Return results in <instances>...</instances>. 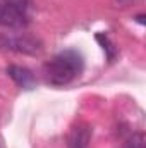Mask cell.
<instances>
[{
	"instance_id": "cell-1",
	"label": "cell",
	"mask_w": 146,
	"mask_h": 148,
	"mask_svg": "<svg viewBox=\"0 0 146 148\" xmlns=\"http://www.w3.org/2000/svg\"><path fill=\"white\" fill-rule=\"evenodd\" d=\"M84 69V59L77 50H64L57 53L46 66V81L53 86H64L76 79Z\"/></svg>"
},
{
	"instance_id": "cell-2",
	"label": "cell",
	"mask_w": 146,
	"mask_h": 148,
	"mask_svg": "<svg viewBox=\"0 0 146 148\" xmlns=\"http://www.w3.org/2000/svg\"><path fill=\"white\" fill-rule=\"evenodd\" d=\"M28 0H0V26L10 29H21L28 26Z\"/></svg>"
},
{
	"instance_id": "cell-3",
	"label": "cell",
	"mask_w": 146,
	"mask_h": 148,
	"mask_svg": "<svg viewBox=\"0 0 146 148\" xmlns=\"http://www.w3.org/2000/svg\"><path fill=\"white\" fill-rule=\"evenodd\" d=\"M0 47L5 50H12V52H19V53H31V55L41 52V41L28 33L2 35Z\"/></svg>"
},
{
	"instance_id": "cell-4",
	"label": "cell",
	"mask_w": 146,
	"mask_h": 148,
	"mask_svg": "<svg viewBox=\"0 0 146 148\" xmlns=\"http://www.w3.org/2000/svg\"><path fill=\"white\" fill-rule=\"evenodd\" d=\"M93 129L88 122H77L74 124L69 131L67 138V147L69 148H89Z\"/></svg>"
},
{
	"instance_id": "cell-5",
	"label": "cell",
	"mask_w": 146,
	"mask_h": 148,
	"mask_svg": "<svg viewBox=\"0 0 146 148\" xmlns=\"http://www.w3.org/2000/svg\"><path fill=\"white\" fill-rule=\"evenodd\" d=\"M7 74L12 77V81H14L17 86H21V88H24V90H33L35 84H36L35 76H33V73H31L28 67L12 64V66L7 67Z\"/></svg>"
},
{
	"instance_id": "cell-6",
	"label": "cell",
	"mask_w": 146,
	"mask_h": 148,
	"mask_svg": "<svg viewBox=\"0 0 146 148\" xmlns=\"http://www.w3.org/2000/svg\"><path fill=\"white\" fill-rule=\"evenodd\" d=\"M96 40L100 41V45H102V48L105 50V53H107V59H108L110 62L115 59V55H117V48L113 47V43L108 40L107 35H103V33H98L96 35Z\"/></svg>"
},
{
	"instance_id": "cell-7",
	"label": "cell",
	"mask_w": 146,
	"mask_h": 148,
	"mask_svg": "<svg viewBox=\"0 0 146 148\" xmlns=\"http://www.w3.org/2000/svg\"><path fill=\"white\" fill-rule=\"evenodd\" d=\"M145 147H146V138L143 133H134L124 145V148H145Z\"/></svg>"
},
{
	"instance_id": "cell-8",
	"label": "cell",
	"mask_w": 146,
	"mask_h": 148,
	"mask_svg": "<svg viewBox=\"0 0 146 148\" xmlns=\"http://www.w3.org/2000/svg\"><path fill=\"white\" fill-rule=\"evenodd\" d=\"M117 5H122V7H127V5H132L136 2H143V0H113Z\"/></svg>"
}]
</instances>
